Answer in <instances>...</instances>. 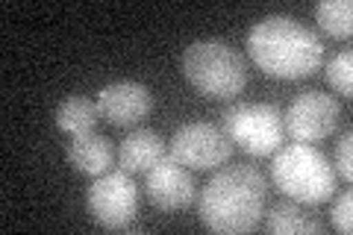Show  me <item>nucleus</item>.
Instances as JSON below:
<instances>
[{
  "mask_svg": "<svg viewBox=\"0 0 353 235\" xmlns=\"http://www.w3.org/2000/svg\"><path fill=\"white\" fill-rule=\"evenodd\" d=\"M350 209H353V194L350 192H345L341 194L336 203H333V227L339 229V232H350L353 229V221H350Z\"/></svg>",
  "mask_w": 353,
  "mask_h": 235,
  "instance_id": "nucleus-18",
  "label": "nucleus"
},
{
  "mask_svg": "<svg viewBox=\"0 0 353 235\" xmlns=\"http://www.w3.org/2000/svg\"><path fill=\"white\" fill-rule=\"evenodd\" d=\"M268 232L277 235H321L324 223L312 212H306L297 200H283L274 203L268 212Z\"/></svg>",
  "mask_w": 353,
  "mask_h": 235,
  "instance_id": "nucleus-13",
  "label": "nucleus"
},
{
  "mask_svg": "<svg viewBox=\"0 0 353 235\" xmlns=\"http://www.w3.org/2000/svg\"><path fill=\"white\" fill-rule=\"evenodd\" d=\"M165 153L168 150H165V139L159 136V132L141 127V130H132L130 136L121 141L118 165L130 174H141V171H150Z\"/></svg>",
  "mask_w": 353,
  "mask_h": 235,
  "instance_id": "nucleus-11",
  "label": "nucleus"
},
{
  "mask_svg": "<svg viewBox=\"0 0 353 235\" xmlns=\"http://www.w3.org/2000/svg\"><path fill=\"white\" fill-rule=\"evenodd\" d=\"M350 65H353V53H350V50H339L333 59L327 62V83L333 85L341 97H350V94H353Z\"/></svg>",
  "mask_w": 353,
  "mask_h": 235,
  "instance_id": "nucleus-16",
  "label": "nucleus"
},
{
  "mask_svg": "<svg viewBox=\"0 0 353 235\" xmlns=\"http://www.w3.org/2000/svg\"><path fill=\"white\" fill-rule=\"evenodd\" d=\"M268 180L253 165H227L203 185L197 215L212 232L241 235L259 227Z\"/></svg>",
  "mask_w": 353,
  "mask_h": 235,
  "instance_id": "nucleus-1",
  "label": "nucleus"
},
{
  "mask_svg": "<svg viewBox=\"0 0 353 235\" xmlns=\"http://www.w3.org/2000/svg\"><path fill=\"white\" fill-rule=\"evenodd\" d=\"M148 197L153 206L159 209H183L194 200V180L192 171L183 162H176L171 153L148 171Z\"/></svg>",
  "mask_w": 353,
  "mask_h": 235,
  "instance_id": "nucleus-10",
  "label": "nucleus"
},
{
  "mask_svg": "<svg viewBox=\"0 0 353 235\" xmlns=\"http://www.w3.org/2000/svg\"><path fill=\"white\" fill-rule=\"evenodd\" d=\"M248 53L268 76L301 80L321 68L324 41L303 21L289 15H268L253 24L248 36Z\"/></svg>",
  "mask_w": 353,
  "mask_h": 235,
  "instance_id": "nucleus-2",
  "label": "nucleus"
},
{
  "mask_svg": "<svg viewBox=\"0 0 353 235\" xmlns=\"http://www.w3.org/2000/svg\"><path fill=\"white\" fill-rule=\"evenodd\" d=\"M115 159V150H112V141L101 132H83V136H74L71 147H68V162L83 174H92V176H101L112 167Z\"/></svg>",
  "mask_w": 353,
  "mask_h": 235,
  "instance_id": "nucleus-12",
  "label": "nucleus"
},
{
  "mask_svg": "<svg viewBox=\"0 0 353 235\" xmlns=\"http://www.w3.org/2000/svg\"><path fill=\"white\" fill-rule=\"evenodd\" d=\"M350 141H353V136H350V130H345L341 132V139H339V144H336V162H333V167H336V174H341L345 180H350L353 176V159H350Z\"/></svg>",
  "mask_w": 353,
  "mask_h": 235,
  "instance_id": "nucleus-17",
  "label": "nucleus"
},
{
  "mask_svg": "<svg viewBox=\"0 0 353 235\" xmlns=\"http://www.w3.org/2000/svg\"><path fill=\"white\" fill-rule=\"evenodd\" d=\"M271 176L274 185L297 203H324L336 194L339 174L327 153L312 147L309 141H292L274 150L271 162Z\"/></svg>",
  "mask_w": 353,
  "mask_h": 235,
  "instance_id": "nucleus-3",
  "label": "nucleus"
},
{
  "mask_svg": "<svg viewBox=\"0 0 353 235\" xmlns=\"http://www.w3.org/2000/svg\"><path fill=\"white\" fill-rule=\"evenodd\" d=\"M183 74L197 92L212 100H233L248 83L245 56L221 39L189 44L183 50Z\"/></svg>",
  "mask_w": 353,
  "mask_h": 235,
  "instance_id": "nucleus-4",
  "label": "nucleus"
},
{
  "mask_svg": "<svg viewBox=\"0 0 353 235\" xmlns=\"http://www.w3.org/2000/svg\"><path fill=\"white\" fill-rule=\"evenodd\" d=\"M230 153H233V141L227 139V132L206 121L183 124L171 139V156L194 171H212L230 159Z\"/></svg>",
  "mask_w": 353,
  "mask_h": 235,
  "instance_id": "nucleus-7",
  "label": "nucleus"
},
{
  "mask_svg": "<svg viewBox=\"0 0 353 235\" xmlns=\"http://www.w3.org/2000/svg\"><path fill=\"white\" fill-rule=\"evenodd\" d=\"M88 212L106 229H130L139 212V185L130 171H106L88 185Z\"/></svg>",
  "mask_w": 353,
  "mask_h": 235,
  "instance_id": "nucleus-6",
  "label": "nucleus"
},
{
  "mask_svg": "<svg viewBox=\"0 0 353 235\" xmlns=\"http://www.w3.org/2000/svg\"><path fill=\"white\" fill-rule=\"evenodd\" d=\"M341 118V106L333 94L321 88H309L297 94L283 115V127L294 141H321L336 130Z\"/></svg>",
  "mask_w": 353,
  "mask_h": 235,
  "instance_id": "nucleus-8",
  "label": "nucleus"
},
{
  "mask_svg": "<svg viewBox=\"0 0 353 235\" xmlns=\"http://www.w3.org/2000/svg\"><path fill=\"white\" fill-rule=\"evenodd\" d=\"M221 130L241 150L253 156H271L283 147L285 127L283 112L274 103H236L221 115Z\"/></svg>",
  "mask_w": 353,
  "mask_h": 235,
  "instance_id": "nucleus-5",
  "label": "nucleus"
},
{
  "mask_svg": "<svg viewBox=\"0 0 353 235\" xmlns=\"http://www.w3.org/2000/svg\"><path fill=\"white\" fill-rule=\"evenodd\" d=\"M101 121V112L97 103L85 97H68L57 106V127L68 136H83V132H92Z\"/></svg>",
  "mask_w": 353,
  "mask_h": 235,
  "instance_id": "nucleus-14",
  "label": "nucleus"
},
{
  "mask_svg": "<svg viewBox=\"0 0 353 235\" xmlns=\"http://www.w3.org/2000/svg\"><path fill=\"white\" fill-rule=\"evenodd\" d=\"M315 18L324 32L336 39H347L353 30V3L350 0H321L315 6Z\"/></svg>",
  "mask_w": 353,
  "mask_h": 235,
  "instance_id": "nucleus-15",
  "label": "nucleus"
},
{
  "mask_svg": "<svg viewBox=\"0 0 353 235\" xmlns=\"http://www.w3.org/2000/svg\"><path fill=\"white\" fill-rule=\"evenodd\" d=\"M150 106H153V97L148 92V85H141L136 80H118L97 92V112H101L103 121L115 127L139 124L141 118H148Z\"/></svg>",
  "mask_w": 353,
  "mask_h": 235,
  "instance_id": "nucleus-9",
  "label": "nucleus"
}]
</instances>
